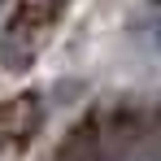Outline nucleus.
<instances>
[{
  "label": "nucleus",
  "mask_w": 161,
  "mask_h": 161,
  "mask_svg": "<svg viewBox=\"0 0 161 161\" xmlns=\"http://www.w3.org/2000/svg\"><path fill=\"white\" fill-rule=\"evenodd\" d=\"M39 122H44V109H39V96H35V92H31V96L22 92V96H13V100H9V109H4V135H9L13 144L35 139Z\"/></svg>",
  "instance_id": "f03ea898"
},
{
  "label": "nucleus",
  "mask_w": 161,
  "mask_h": 161,
  "mask_svg": "<svg viewBox=\"0 0 161 161\" xmlns=\"http://www.w3.org/2000/svg\"><path fill=\"white\" fill-rule=\"evenodd\" d=\"M44 4H53V9H61V13H65V4H70V0H44Z\"/></svg>",
  "instance_id": "7ed1b4c3"
},
{
  "label": "nucleus",
  "mask_w": 161,
  "mask_h": 161,
  "mask_svg": "<svg viewBox=\"0 0 161 161\" xmlns=\"http://www.w3.org/2000/svg\"><path fill=\"white\" fill-rule=\"evenodd\" d=\"M57 18H61V9H53V4H44V0H22L18 13H9V22L0 26V61H4V70H13V74L31 70V61H35L39 48L48 44Z\"/></svg>",
  "instance_id": "f257e3e1"
}]
</instances>
